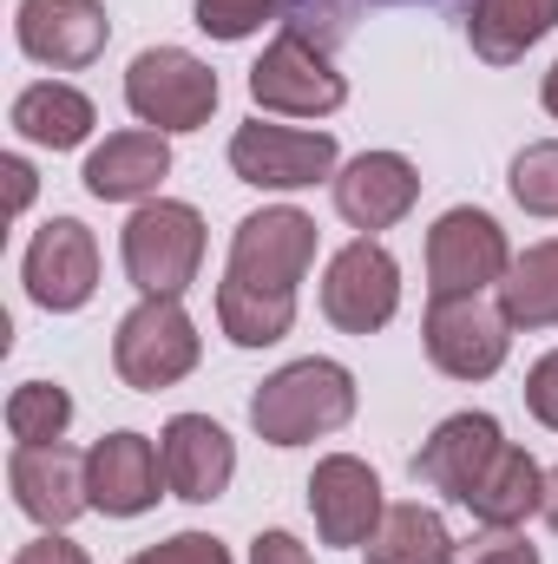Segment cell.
Segmentation results:
<instances>
[{"label":"cell","instance_id":"18","mask_svg":"<svg viewBox=\"0 0 558 564\" xmlns=\"http://www.w3.org/2000/svg\"><path fill=\"white\" fill-rule=\"evenodd\" d=\"M506 446V433L493 414H453V421L433 426V440L415 453V479L447 492L453 506H466V492L480 486V473L493 466V453Z\"/></svg>","mask_w":558,"mask_h":564},{"label":"cell","instance_id":"2","mask_svg":"<svg viewBox=\"0 0 558 564\" xmlns=\"http://www.w3.org/2000/svg\"><path fill=\"white\" fill-rule=\"evenodd\" d=\"M197 355H204V341H197V322L184 315L178 295H144L139 308L119 322V335H112V368L139 394L178 388L197 368Z\"/></svg>","mask_w":558,"mask_h":564},{"label":"cell","instance_id":"16","mask_svg":"<svg viewBox=\"0 0 558 564\" xmlns=\"http://www.w3.org/2000/svg\"><path fill=\"white\" fill-rule=\"evenodd\" d=\"M420 197V171L401 151H362L335 171V210L355 230H395Z\"/></svg>","mask_w":558,"mask_h":564},{"label":"cell","instance_id":"26","mask_svg":"<svg viewBox=\"0 0 558 564\" xmlns=\"http://www.w3.org/2000/svg\"><path fill=\"white\" fill-rule=\"evenodd\" d=\"M73 426V394L60 381H20L7 394V433L13 446H53Z\"/></svg>","mask_w":558,"mask_h":564},{"label":"cell","instance_id":"32","mask_svg":"<svg viewBox=\"0 0 558 564\" xmlns=\"http://www.w3.org/2000/svg\"><path fill=\"white\" fill-rule=\"evenodd\" d=\"M453 564H539V545H526L513 532H493V539L466 545V558H453Z\"/></svg>","mask_w":558,"mask_h":564},{"label":"cell","instance_id":"35","mask_svg":"<svg viewBox=\"0 0 558 564\" xmlns=\"http://www.w3.org/2000/svg\"><path fill=\"white\" fill-rule=\"evenodd\" d=\"M0 177H7V210L20 217L33 204V164L26 158H0Z\"/></svg>","mask_w":558,"mask_h":564},{"label":"cell","instance_id":"22","mask_svg":"<svg viewBox=\"0 0 558 564\" xmlns=\"http://www.w3.org/2000/svg\"><path fill=\"white\" fill-rule=\"evenodd\" d=\"M93 126H99L93 99H86L79 86H60V79H40V86H26V93L13 99V132H20L26 144L73 151V144H86Z\"/></svg>","mask_w":558,"mask_h":564},{"label":"cell","instance_id":"20","mask_svg":"<svg viewBox=\"0 0 558 564\" xmlns=\"http://www.w3.org/2000/svg\"><path fill=\"white\" fill-rule=\"evenodd\" d=\"M546 506V473H539V459L526 453V446H500L493 453V466L480 473V486L466 492V512L480 519V525H493V532H513V525H526L533 512Z\"/></svg>","mask_w":558,"mask_h":564},{"label":"cell","instance_id":"30","mask_svg":"<svg viewBox=\"0 0 558 564\" xmlns=\"http://www.w3.org/2000/svg\"><path fill=\"white\" fill-rule=\"evenodd\" d=\"M132 564H230V552H224L211 532H178V539H164V545L139 552Z\"/></svg>","mask_w":558,"mask_h":564},{"label":"cell","instance_id":"7","mask_svg":"<svg viewBox=\"0 0 558 564\" xmlns=\"http://www.w3.org/2000/svg\"><path fill=\"white\" fill-rule=\"evenodd\" d=\"M395 308H401V263L375 237L342 243L329 276H322V315L342 335H375V328L395 322Z\"/></svg>","mask_w":558,"mask_h":564},{"label":"cell","instance_id":"24","mask_svg":"<svg viewBox=\"0 0 558 564\" xmlns=\"http://www.w3.org/2000/svg\"><path fill=\"white\" fill-rule=\"evenodd\" d=\"M368 564H453V532L433 506H388L382 532L368 539Z\"/></svg>","mask_w":558,"mask_h":564},{"label":"cell","instance_id":"6","mask_svg":"<svg viewBox=\"0 0 558 564\" xmlns=\"http://www.w3.org/2000/svg\"><path fill=\"white\" fill-rule=\"evenodd\" d=\"M506 270H513V250H506V230L486 210L460 204L427 230V289H433V302L480 295V289L506 282Z\"/></svg>","mask_w":558,"mask_h":564},{"label":"cell","instance_id":"11","mask_svg":"<svg viewBox=\"0 0 558 564\" xmlns=\"http://www.w3.org/2000/svg\"><path fill=\"white\" fill-rule=\"evenodd\" d=\"M99 289V243L79 217H53L33 243H26V295L53 315L86 308Z\"/></svg>","mask_w":558,"mask_h":564},{"label":"cell","instance_id":"23","mask_svg":"<svg viewBox=\"0 0 558 564\" xmlns=\"http://www.w3.org/2000/svg\"><path fill=\"white\" fill-rule=\"evenodd\" d=\"M217 322L237 348H270L296 328V295L289 289H250V282H217Z\"/></svg>","mask_w":558,"mask_h":564},{"label":"cell","instance_id":"13","mask_svg":"<svg viewBox=\"0 0 558 564\" xmlns=\"http://www.w3.org/2000/svg\"><path fill=\"white\" fill-rule=\"evenodd\" d=\"M309 512H315V532L322 545H368L388 519L382 506V479L355 459V453H329L315 473H309Z\"/></svg>","mask_w":558,"mask_h":564},{"label":"cell","instance_id":"36","mask_svg":"<svg viewBox=\"0 0 558 564\" xmlns=\"http://www.w3.org/2000/svg\"><path fill=\"white\" fill-rule=\"evenodd\" d=\"M539 512H546V525L558 532V466L546 473V506H539Z\"/></svg>","mask_w":558,"mask_h":564},{"label":"cell","instance_id":"10","mask_svg":"<svg viewBox=\"0 0 558 564\" xmlns=\"http://www.w3.org/2000/svg\"><path fill=\"white\" fill-rule=\"evenodd\" d=\"M506 328H513L506 308H486L480 295H460V302H433L420 335H427V361H433L440 375H453V381H486V375H500V361H506V348H513Z\"/></svg>","mask_w":558,"mask_h":564},{"label":"cell","instance_id":"9","mask_svg":"<svg viewBox=\"0 0 558 564\" xmlns=\"http://www.w3.org/2000/svg\"><path fill=\"white\" fill-rule=\"evenodd\" d=\"M230 171L257 191H309V184H335V139L329 132H296V126H237L230 139Z\"/></svg>","mask_w":558,"mask_h":564},{"label":"cell","instance_id":"33","mask_svg":"<svg viewBox=\"0 0 558 564\" xmlns=\"http://www.w3.org/2000/svg\"><path fill=\"white\" fill-rule=\"evenodd\" d=\"M13 564H93L73 539H60V532H46V539H33V545H20Z\"/></svg>","mask_w":558,"mask_h":564},{"label":"cell","instance_id":"29","mask_svg":"<svg viewBox=\"0 0 558 564\" xmlns=\"http://www.w3.org/2000/svg\"><path fill=\"white\" fill-rule=\"evenodd\" d=\"M362 7H382V0H282L289 26L309 33V40H335V33H348Z\"/></svg>","mask_w":558,"mask_h":564},{"label":"cell","instance_id":"27","mask_svg":"<svg viewBox=\"0 0 558 564\" xmlns=\"http://www.w3.org/2000/svg\"><path fill=\"white\" fill-rule=\"evenodd\" d=\"M513 197L533 217H558V139H539L513 158Z\"/></svg>","mask_w":558,"mask_h":564},{"label":"cell","instance_id":"37","mask_svg":"<svg viewBox=\"0 0 558 564\" xmlns=\"http://www.w3.org/2000/svg\"><path fill=\"white\" fill-rule=\"evenodd\" d=\"M539 99H546V112L558 119V59H552V73H546V86H539Z\"/></svg>","mask_w":558,"mask_h":564},{"label":"cell","instance_id":"21","mask_svg":"<svg viewBox=\"0 0 558 564\" xmlns=\"http://www.w3.org/2000/svg\"><path fill=\"white\" fill-rule=\"evenodd\" d=\"M552 26H558V0H473V13H466V40L486 66L526 59V46H539Z\"/></svg>","mask_w":558,"mask_h":564},{"label":"cell","instance_id":"15","mask_svg":"<svg viewBox=\"0 0 558 564\" xmlns=\"http://www.w3.org/2000/svg\"><path fill=\"white\" fill-rule=\"evenodd\" d=\"M158 459H164V486L178 499H191V506L224 499V486L237 473V446H230V433L211 414H178L158 433Z\"/></svg>","mask_w":558,"mask_h":564},{"label":"cell","instance_id":"31","mask_svg":"<svg viewBox=\"0 0 558 564\" xmlns=\"http://www.w3.org/2000/svg\"><path fill=\"white\" fill-rule=\"evenodd\" d=\"M526 408L539 414V426H552L558 433V348L533 361V375H526Z\"/></svg>","mask_w":558,"mask_h":564},{"label":"cell","instance_id":"4","mask_svg":"<svg viewBox=\"0 0 558 564\" xmlns=\"http://www.w3.org/2000/svg\"><path fill=\"white\" fill-rule=\"evenodd\" d=\"M217 73L184 46H144L126 73V106L151 132H197L217 112Z\"/></svg>","mask_w":558,"mask_h":564},{"label":"cell","instance_id":"8","mask_svg":"<svg viewBox=\"0 0 558 564\" xmlns=\"http://www.w3.org/2000/svg\"><path fill=\"white\" fill-rule=\"evenodd\" d=\"M315 263V217H302L296 204H277V210H257L237 224L230 237V282H250V289H289L309 276Z\"/></svg>","mask_w":558,"mask_h":564},{"label":"cell","instance_id":"5","mask_svg":"<svg viewBox=\"0 0 558 564\" xmlns=\"http://www.w3.org/2000/svg\"><path fill=\"white\" fill-rule=\"evenodd\" d=\"M250 99L277 119H322L348 99V79L335 73V59L322 53V40L282 26L264 46V59L250 66Z\"/></svg>","mask_w":558,"mask_h":564},{"label":"cell","instance_id":"19","mask_svg":"<svg viewBox=\"0 0 558 564\" xmlns=\"http://www.w3.org/2000/svg\"><path fill=\"white\" fill-rule=\"evenodd\" d=\"M86 191L99 197V204H144L164 177H171V144L164 132H112V139L99 144L93 158H86Z\"/></svg>","mask_w":558,"mask_h":564},{"label":"cell","instance_id":"34","mask_svg":"<svg viewBox=\"0 0 558 564\" xmlns=\"http://www.w3.org/2000/svg\"><path fill=\"white\" fill-rule=\"evenodd\" d=\"M250 564H315L289 532H257V545H250Z\"/></svg>","mask_w":558,"mask_h":564},{"label":"cell","instance_id":"25","mask_svg":"<svg viewBox=\"0 0 558 564\" xmlns=\"http://www.w3.org/2000/svg\"><path fill=\"white\" fill-rule=\"evenodd\" d=\"M500 308L513 328H558V243H533L500 282Z\"/></svg>","mask_w":558,"mask_h":564},{"label":"cell","instance_id":"3","mask_svg":"<svg viewBox=\"0 0 558 564\" xmlns=\"http://www.w3.org/2000/svg\"><path fill=\"white\" fill-rule=\"evenodd\" d=\"M119 257H126V276L144 295H184L197 282V263H204V217L178 197H151L132 210Z\"/></svg>","mask_w":558,"mask_h":564},{"label":"cell","instance_id":"17","mask_svg":"<svg viewBox=\"0 0 558 564\" xmlns=\"http://www.w3.org/2000/svg\"><path fill=\"white\" fill-rule=\"evenodd\" d=\"M86 486H93V512L106 519H139L158 506V486H164V459L144 433H106L93 453H86Z\"/></svg>","mask_w":558,"mask_h":564},{"label":"cell","instance_id":"12","mask_svg":"<svg viewBox=\"0 0 558 564\" xmlns=\"http://www.w3.org/2000/svg\"><path fill=\"white\" fill-rule=\"evenodd\" d=\"M7 486L20 499V512L46 532H66L86 506H93V486H86V453L73 446H13L7 459Z\"/></svg>","mask_w":558,"mask_h":564},{"label":"cell","instance_id":"14","mask_svg":"<svg viewBox=\"0 0 558 564\" xmlns=\"http://www.w3.org/2000/svg\"><path fill=\"white\" fill-rule=\"evenodd\" d=\"M20 53L40 59V66H93L112 40V20H106V0H20Z\"/></svg>","mask_w":558,"mask_h":564},{"label":"cell","instance_id":"28","mask_svg":"<svg viewBox=\"0 0 558 564\" xmlns=\"http://www.w3.org/2000/svg\"><path fill=\"white\" fill-rule=\"evenodd\" d=\"M277 13H282V0H197V26L211 40H250Z\"/></svg>","mask_w":558,"mask_h":564},{"label":"cell","instance_id":"1","mask_svg":"<svg viewBox=\"0 0 558 564\" xmlns=\"http://www.w3.org/2000/svg\"><path fill=\"white\" fill-rule=\"evenodd\" d=\"M348 421H355V375L342 361H322V355L277 368L250 401V426L270 446H302V440H322Z\"/></svg>","mask_w":558,"mask_h":564}]
</instances>
